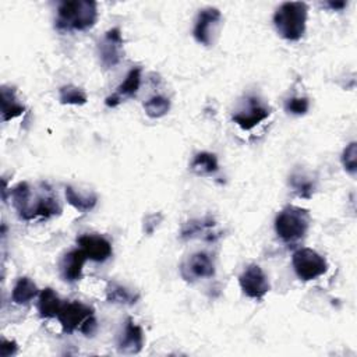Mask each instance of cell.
I'll list each match as a JSON object with an SVG mask.
<instances>
[{
  "instance_id": "cell-1",
  "label": "cell",
  "mask_w": 357,
  "mask_h": 357,
  "mask_svg": "<svg viewBox=\"0 0 357 357\" xmlns=\"http://www.w3.org/2000/svg\"><path fill=\"white\" fill-rule=\"evenodd\" d=\"M11 201L24 220L36 218H52L61 212V205L57 195L46 183H40V190L35 191L26 181L18 183L11 190Z\"/></svg>"
},
{
  "instance_id": "cell-2",
  "label": "cell",
  "mask_w": 357,
  "mask_h": 357,
  "mask_svg": "<svg viewBox=\"0 0 357 357\" xmlns=\"http://www.w3.org/2000/svg\"><path fill=\"white\" fill-rule=\"evenodd\" d=\"M98 20L96 3L92 0L61 1L57 7L56 28L63 32L85 31L95 25Z\"/></svg>"
},
{
  "instance_id": "cell-3",
  "label": "cell",
  "mask_w": 357,
  "mask_h": 357,
  "mask_svg": "<svg viewBox=\"0 0 357 357\" xmlns=\"http://www.w3.org/2000/svg\"><path fill=\"white\" fill-rule=\"evenodd\" d=\"M308 7L303 1H286L273 14V24L279 35L287 40H298L305 32Z\"/></svg>"
},
{
  "instance_id": "cell-4",
  "label": "cell",
  "mask_w": 357,
  "mask_h": 357,
  "mask_svg": "<svg viewBox=\"0 0 357 357\" xmlns=\"http://www.w3.org/2000/svg\"><path fill=\"white\" fill-rule=\"evenodd\" d=\"M310 226V215L307 209L287 205L275 218V230L284 243H296L301 240Z\"/></svg>"
},
{
  "instance_id": "cell-5",
  "label": "cell",
  "mask_w": 357,
  "mask_h": 357,
  "mask_svg": "<svg viewBox=\"0 0 357 357\" xmlns=\"http://www.w3.org/2000/svg\"><path fill=\"white\" fill-rule=\"evenodd\" d=\"M291 264L298 279L308 282L322 276L328 269L326 259L312 248H300L293 254Z\"/></svg>"
},
{
  "instance_id": "cell-6",
  "label": "cell",
  "mask_w": 357,
  "mask_h": 357,
  "mask_svg": "<svg viewBox=\"0 0 357 357\" xmlns=\"http://www.w3.org/2000/svg\"><path fill=\"white\" fill-rule=\"evenodd\" d=\"M92 317H95L93 308L81 301L64 303L57 314V319L66 333H73L74 331H81V328Z\"/></svg>"
},
{
  "instance_id": "cell-7",
  "label": "cell",
  "mask_w": 357,
  "mask_h": 357,
  "mask_svg": "<svg viewBox=\"0 0 357 357\" xmlns=\"http://www.w3.org/2000/svg\"><path fill=\"white\" fill-rule=\"evenodd\" d=\"M238 283L243 293L254 300H262L271 289L265 272L257 264H251L243 271V273L238 276Z\"/></svg>"
},
{
  "instance_id": "cell-8",
  "label": "cell",
  "mask_w": 357,
  "mask_h": 357,
  "mask_svg": "<svg viewBox=\"0 0 357 357\" xmlns=\"http://www.w3.org/2000/svg\"><path fill=\"white\" fill-rule=\"evenodd\" d=\"M124 39L119 28L109 29L98 45V53L100 63L105 68H112L117 66L123 57Z\"/></svg>"
},
{
  "instance_id": "cell-9",
  "label": "cell",
  "mask_w": 357,
  "mask_h": 357,
  "mask_svg": "<svg viewBox=\"0 0 357 357\" xmlns=\"http://www.w3.org/2000/svg\"><path fill=\"white\" fill-rule=\"evenodd\" d=\"M269 107L262 105L257 96H248L245 106L233 114V121L243 130H251L269 116Z\"/></svg>"
},
{
  "instance_id": "cell-10",
  "label": "cell",
  "mask_w": 357,
  "mask_h": 357,
  "mask_svg": "<svg viewBox=\"0 0 357 357\" xmlns=\"http://www.w3.org/2000/svg\"><path fill=\"white\" fill-rule=\"evenodd\" d=\"M180 272L181 276L188 282L202 278H212L215 275V264L209 254L195 252L181 265Z\"/></svg>"
},
{
  "instance_id": "cell-11",
  "label": "cell",
  "mask_w": 357,
  "mask_h": 357,
  "mask_svg": "<svg viewBox=\"0 0 357 357\" xmlns=\"http://www.w3.org/2000/svg\"><path fill=\"white\" fill-rule=\"evenodd\" d=\"M79 248L84 251L88 259L95 262H103L112 257V244L103 236L99 234H82L77 238Z\"/></svg>"
},
{
  "instance_id": "cell-12",
  "label": "cell",
  "mask_w": 357,
  "mask_h": 357,
  "mask_svg": "<svg viewBox=\"0 0 357 357\" xmlns=\"http://www.w3.org/2000/svg\"><path fill=\"white\" fill-rule=\"evenodd\" d=\"M220 17V11L213 7H208L199 11L192 29V35L198 43H202L205 46L211 45L213 28L219 24Z\"/></svg>"
},
{
  "instance_id": "cell-13",
  "label": "cell",
  "mask_w": 357,
  "mask_h": 357,
  "mask_svg": "<svg viewBox=\"0 0 357 357\" xmlns=\"http://www.w3.org/2000/svg\"><path fill=\"white\" fill-rule=\"evenodd\" d=\"M139 84H141V67L131 68L127 77L124 78V81L117 86L116 92L106 98V102H105L106 106L114 107L119 103H121L124 99L135 96L139 89Z\"/></svg>"
},
{
  "instance_id": "cell-14",
  "label": "cell",
  "mask_w": 357,
  "mask_h": 357,
  "mask_svg": "<svg viewBox=\"0 0 357 357\" xmlns=\"http://www.w3.org/2000/svg\"><path fill=\"white\" fill-rule=\"evenodd\" d=\"M142 346H144V332L131 318H128L126 321L123 333L117 343L119 351L126 354H135L141 351Z\"/></svg>"
},
{
  "instance_id": "cell-15",
  "label": "cell",
  "mask_w": 357,
  "mask_h": 357,
  "mask_svg": "<svg viewBox=\"0 0 357 357\" xmlns=\"http://www.w3.org/2000/svg\"><path fill=\"white\" fill-rule=\"evenodd\" d=\"M86 259L88 258L81 248L68 251L60 262V272L63 279L67 282L79 280L82 276V268Z\"/></svg>"
},
{
  "instance_id": "cell-16",
  "label": "cell",
  "mask_w": 357,
  "mask_h": 357,
  "mask_svg": "<svg viewBox=\"0 0 357 357\" xmlns=\"http://www.w3.org/2000/svg\"><path fill=\"white\" fill-rule=\"evenodd\" d=\"M0 93H1V100L0 102H1L3 121H8V120H11L14 117H18L24 113L25 106L18 102L14 88H8V86L3 85Z\"/></svg>"
},
{
  "instance_id": "cell-17",
  "label": "cell",
  "mask_w": 357,
  "mask_h": 357,
  "mask_svg": "<svg viewBox=\"0 0 357 357\" xmlns=\"http://www.w3.org/2000/svg\"><path fill=\"white\" fill-rule=\"evenodd\" d=\"M38 294H39V290H38L35 282L26 276H22L17 280V283L13 287L11 300L14 304L24 305V304L31 303Z\"/></svg>"
},
{
  "instance_id": "cell-18",
  "label": "cell",
  "mask_w": 357,
  "mask_h": 357,
  "mask_svg": "<svg viewBox=\"0 0 357 357\" xmlns=\"http://www.w3.org/2000/svg\"><path fill=\"white\" fill-rule=\"evenodd\" d=\"M63 303L60 300V297L57 296V293L50 289L46 287L39 293V298H38V311L40 314L42 318H53L57 317L60 308H61Z\"/></svg>"
},
{
  "instance_id": "cell-19",
  "label": "cell",
  "mask_w": 357,
  "mask_h": 357,
  "mask_svg": "<svg viewBox=\"0 0 357 357\" xmlns=\"http://www.w3.org/2000/svg\"><path fill=\"white\" fill-rule=\"evenodd\" d=\"M215 222L211 218L204 219H194L187 222L181 229V238H194V237H204L206 240H213L211 230L213 229Z\"/></svg>"
},
{
  "instance_id": "cell-20",
  "label": "cell",
  "mask_w": 357,
  "mask_h": 357,
  "mask_svg": "<svg viewBox=\"0 0 357 357\" xmlns=\"http://www.w3.org/2000/svg\"><path fill=\"white\" fill-rule=\"evenodd\" d=\"M66 199L70 205H73L79 212H89L95 208L98 202V197L93 192L82 194L77 191L74 187L67 185L66 187Z\"/></svg>"
},
{
  "instance_id": "cell-21",
  "label": "cell",
  "mask_w": 357,
  "mask_h": 357,
  "mask_svg": "<svg viewBox=\"0 0 357 357\" xmlns=\"http://www.w3.org/2000/svg\"><path fill=\"white\" fill-rule=\"evenodd\" d=\"M106 300L114 304L131 305L137 303L138 294L117 282H109L106 286Z\"/></svg>"
},
{
  "instance_id": "cell-22",
  "label": "cell",
  "mask_w": 357,
  "mask_h": 357,
  "mask_svg": "<svg viewBox=\"0 0 357 357\" xmlns=\"http://www.w3.org/2000/svg\"><path fill=\"white\" fill-rule=\"evenodd\" d=\"M191 172H194L198 176H208L219 169L218 158L211 153V152H199L194 156L191 165H190Z\"/></svg>"
},
{
  "instance_id": "cell-23",
  "label": "cell",
  "mask_w": 357,
  "mask_h": 357,
  "mask_svg": "<svg viewBox=\"0 0 357 357\" xmlns=\"http://www.w3.org/2000/svg\"><path fill=\"white\" fill-rule=\"evenodd\" d=\"M170 109V100L162 95H156L149 98L144 103V110L145 113L152 117V119H159L163 117Z\"/></svg>"
},
{
  "instance_id": "cell-24",
  "label": "cell",
  "mask_w": 357,
  "mask_h": 357,
  "mask_svg": "<svg viewBox=\"0 0 357 357\" xmlns=\"http://www.w3.org/2000/svg\"><path fill=\"white\" fill-rule=\"evenodd\" d=\"M59 99L63 105H84L88 98L86 93L75 85H64L59 89Z\"/></svg>"
},
{
  "instance_id": "cell-25",
  "label": "cell",
  "mask_w": 357,
  "mask_h": 357,
  "mask_svg": "<svg viewBox=\"0 0 357 357\" xmlns=\"http://www.w3.org/2000/svg\"><path fill=\"white\" fill-rule=\"evenodd\" d=\"M290 185L301 198H311L314 192V183L303 174H291Z\"/></svg>"
},
{
  "instance_id": "cell-26",
  "label": "cell",
  "mask_w": 357,
  "mask_h": 357,
  "mask_svg": "<svg viewBox=\"0 0 357 357\" xmlns=\"http://www.w3.org/2000/svg\"><path fill=\"white\" fill-rule=\"evenodd\" d=\"M342 165L344 170L354 176L357 172V144L353 141L349 145H346L343 153H342Z\"/></svg>"
},
{
  "instance_id": "cell-27",
  "label": "cell",
  "mask_w": 357,
  "mask_h": 357,
  "mask_svg": "<svg viewBox=\"0 0 357 357\" xmlns=\"http://www.w3.org/2000/svg\"><path fill=\"white\" fill-rule=\"evenodd\" d=\"M284 107L289 113L300 116V114L307 113V110L310 107V100L307 98H290V99H287Z\"/></svg>"
},
{
  "instance_id": "cell-28",
  "label": "cell",
  "mask_w": 357,
  "mask_h": 357,
  "mask_svg": "<svg viewBox=\"0 0 357 357\" xmlns=\"http://www.w3.org/2000/svg\"><path fill=\"white\" fill-rule=\"evenodd\" d=\"M17 353V343L13 340L1 339L0 342V356L1 357H10Z\"/></svg>"
},
{
  "instance_id": "cell-29",
  "label": "cell",
  "mask_w": 357,
  "mask_h": 357,
  "mask_svg": "<svg viewBox=\"0 0 357 357\" xmlns=\"http://www.w3.org/2000/svg\"><path fill=\"white\" fill-rule=\"evenodd\" d=\"M325 6L326 7H329L331 10H343L346 6H347V3L346 1H328V3H325Z\"/></svg>"
}]
</instances>
